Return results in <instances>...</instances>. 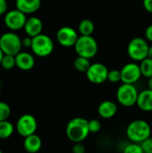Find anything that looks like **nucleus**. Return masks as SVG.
Returning a JSON list of instances; mask_svg holds the SVG:
<instances>
[{
	"label": "nucleus",
	"mask_w": 152,
	"mask_h": 153,
	"mask_svg": "<svg viewBox=\"0 0 152 153\" xmlns=\"http://www.w3.org/2000/svg\"><path fill=\"white\" fill-rule=\"evenodd\" d=\"M89 121L83 117H74L70 120L65 128L67 138L73 143H82L90 134Z\"/></svg>",
	"instance_id": "f257e3e1"
},
{
	"label": "nucleus",
	"mask_w": 152,
	"mask_h": 153,
	"mask_svg": "<svg viewBox=\"0 0 152 153\" xmlns=\"http://www.w3.org/2000/svg\"><path fill=\"white\" fill-rule=\"evenodd\" d=\"M152 130L150 124L142 119H137L131 122L126 128V136L133 142L141 143L151 137Z\"/></svg>",
	"instance_id": "f03ea898"
},
{
	"label": "nucleus",
	"mask_w": 152,
	"mask_h": 153,
	"mask_svg": "<svg viewBox=\"0 0 152 153\" xmlns=\"http://www.w3.org/2000/svg\"><path fill=\"white\" fill-rule=\"evenodd\" d=\"M22 39L14 32H4L0 36V48L4 55L16 56L22 50Z\"/></svg>",
	"instance_id": "7ed1b4c3"
},
{
	"label": "nucleus",
	"mask_w": 152,
	"mask_h": 153,
	"mask_svg": "<svg viewBox=\"0 0 152 153\" xmlns=\"http://www.w3.org/2000/svg\"><path fill=\"white\" fill-rule=\"evenodd\" d=\"M74 49L79 56L90 59L97 55L99 46L92 36H80L74 45Z\"/></svg>",
	"instance_id": "20e7f679"
},
{
	"label": "nucleus",
	"mask_w": 152,
	"mask_h": 153,
	"mask_svg": "<svg viewBox=\"0 0 152 153\" xmlns=\"http://www.w3.org/2000/svg\"><path fill=\"white\" fill-rule=\"evenodd\" d=\"M150 45L146 39L137 37L133 38L127 46L128 56L133 61L141 62L148 57Z\"/></svg>",
	"instance_id": "39448f33"
},
{
	"label": "nucleus",
	"mask_w": 152,
	"mask_h": 153,
	"mask_svg": "<svg viewBox=\"0 0 152 153\" xmlns=\"http://www.w3.org/2000/svg\"><path fill=\"white\" fill-rule=\"evenodd\" d=\"M139 91L134 84L123 83L116 91V100L124 107L130 108L137 103Z\"/></svg>",
	"instance_id": "423d86ee"
},
{
	"label": "nucleus",
	"mask_w": 152,
	"mask_h": 153,
	"mask_svg": "<svg viewBox=\"0 0 152 153\" xmlns=\"http://www.w3.org/2000/svg\"><path fill=\"white\" fill-rule=\"evenodd\" d=\"M31 50L37 56H48L54 50V42L52 39L46 34H39L32 38Z\"/></svg>",
	"instance_id": "0eeeda50"
},
{
	"label": "nucleus",
	"mask_w": 152,
	"mask_h": 153,
	"mask_svg": "<svg viewBox=\"0 0 152 153\" xmlns=\"http://www.w3.org/2000/svg\"><path fill=\"white\" fill-rule=\"evenodd\" d=\"M37 120L35 117L30 114H24L21 116L15 125V129L17 133L24 138L29 135L34 134L37 131Z\"/></svg>",
	"instance_id": "6e6552de"
},
{
	"label": "nucleus",
	"mask_w": 152,
	"mask_h": 153,
	"mask_svg": "<svg viewBox=\"0 0 152 153\" xmlns=\"http://www.w3.org/2000/svg\"><path fill=\"white\" fill-rule=\"evenodd\" d=\"M26 21V14L18 9H13L12 11L6 12L4 18L5 26L12 31L23 29Z\"/></svg>",
	"instance_id": "1a4fd4ad"
},
{
	"label": "nucleus",
	"mask_w": 152,
	"mask_h": 153,
	"mask_svg": "<svg viewBox=\"0 0 152 153\" xmlns=\"http://www.w3.org/2000/svg\"><path fill=\"white\" fill-rule=\"evenodd\" d=\"M109 70L108 67L101 63L91 64L89 69L86 72L87 79L94 84H101L108 81Z\"/></svg>",
	"instance_id": "9d476101"
},
{
	"label": "nucleus",
	"mask_w": 152,
	"mask_h": 153,
	"mask_svg": "<svg viewBox=\"0 0 152 153\" xmlns=\"http://www.w3.org/2000/svg\"><path fill=\"white\" fill-rule=\"evenodd\" d=\"M79 37L77 31L69 26L61 27L56 32V39L58 43L65 48L74 47Z\"/></svg>",
	"instance_id": "9b49d317"
},
{
	"label": "nucleus",
	"mask_w": 152,
	"mask_h": 153,
	"mask_svg": "<svg viewBox=\"0 0 152 153\" xmlns=\"http://www.w3.org/2000/svg\"><path fill=\"white\" fill-rule=\"evenodd\" d=\"M120 71L121 82H123V83L134 84L142 76L140 65H137L136 63H128L125 65Z\"/></svg>",
	"instance_id": "f8f14e48"
},
{
	"label": "nucleus",
	"mask_w": 152,
	"mask_h": 153,
	"mask_svg": "<svg viewBox=\"0 0 152 153\" xmlns=\"http://www.w3.org/2000/svg\"><path fill=\"white\" fill-rule=\"evenodd\" d=\"M23 29L27 36H30L31 38L36 37L41 34L42 32V30H43L42 21L39 17H36V16H31L30 18H27V21L25 22Z\"/></svg>",
	"instance_id": "ddd939ff"
},
{
	"label": "nucleus",
	"mask_w": 152,
	"mask_h": 153,
	"mask_svg": "<svg viewBox=\"0 0 152 153\" xmlns=\"http://www.w3.org/2000/svg\"><path fill=\"white\" fill-rule=\"evenodd\" d=\"M16 66L22 71H30L35 65V58L29 52L21 51L15 56Z\"/></svg>",
	"instance_id": "4468645a"
},
{
	"label": "nucleus",
	"mask_w": 152,
	"mask_h": 153,
	"mask_svg": "<svg viewBox=\"0 0 152 153\" xmlns=\"http://www.w3.org/2000/svg\"><path fill=\"white\" fill-rule=\"evenodd\" d=\"M41 5V0H16V9L25 14H30L37 12Z\"/></svg>",
	"instance_id": "2eb2a0df"
},
{
	"label": "nucleus",
	"mask_w": 152,
	"mask_h": 153,
	"mask_svg": "<svg viewBox=\"0 0 152 153\" xmlns=\"http://www.w3.org/2000/svg\"><path fill=\"white\" fill-rule=\"evenodd\" d=\"M117 112V105L112 100H104L98 107L99 117L105 119L112 118Z\"/></svg>",
	"instance_id": "dca6fc26"
},
{
	"label": "nucleus",
	"mask_w": 152,
	"mask_h": 153,
	"mask_svg": "<svg viewBox=\"0 0 152 153\" xmlns=\"http://www.w3.org/2000/svg\"><path fill=\"white\" fill-rule=\"evenodd\" d=\"M136 105L138 108L144 112L152 111V91L146 89L139 92Z\"/></svg>",
	"instance_id": "f3484780"
},
{
	"label": "nucleus",
	"mask_w": 152,
	"mask_h": 153,
	"mask_svg": "<svg viewBox=\"0 0 152 153\" xmlns=\"http://www.w3.org/2000/svg\"><path fill=\"white\" fill-rule=\"evenodd\" d=\"M23 147L25 151L29 153L39 152L42 147V141L41 138L37 135L36 134L29 135L24 138L23 141Z\"/></svg>",
	"instance_id": "a211bd4d"
},
{
	"label": "nucleus",
	"mask_w": 152,
	"mask_h": 153,
	"mask_svg": "<svg viewBox=\"0 0 152 153\" xmlns=\"http://www.w3.org/2000/svg\"><path fill=\"white\" fill-rule=\"evenodd\" d=\"M78 30L81 36H91L95 30L94 22L90 19H83L78 25Z\"/></svg>",
	"instance_id": "6ab92c4d"
},
{
	"label": "nucleus",
	"mask_w": 152,
	"mask_h": 153,
	"mask_svg": "<svg viewBox=\"0 0 152 153\" xmlns=\"http://www.w3.org/2000/svg\"><path fill=\"white\" fill-rule=\"evenodd\" d=\"M13 131H14V126L10 121L4 120L0 122V139L2 140L8 139L13 135Z\"/></svg>",
	"instance_id": "aec40b11"
},
{
	"label": "nucleus",
	"mask_w": 152,
	"mask_h": 153,
	"mask_svg": "<svg viewBox=\"0 0 152 153\" xmlns=\"http://www.w3.org/2000/svg\"><path fill=\"white\" fill-rule=\"evenodd\" d=\"M90 59L86 58V57H82V56H77L74 61H73V66L74 68L81 73H86L87 70L89 69V67L90 66Z\"/></svg>",
	"instance_id": "412c9836"
},
{
	"label": "nucleus",
	"mask_w": 152,
	"mask_h": 153,
	"mask_svg": "<svg viewBox=\"0 0 152 153\" xmlns=\"http://www.w3.org/2000/svg\"><path fill=\"white\" fill-rule=\"evenodd\" d=\"M140 68L142 72V75L146 78H151L152 76V59L150 57L145 58L144 60L141 61Z\"/></svg>",
	"instance_id": "4be33fe9"
},
{
	"label": "nucleus",
	"mask_w": 152,
	"mask_h": 153,
	"mask_svg": "<svg viewBox=\"0 0 152 153\" xmlns=\"http://www.w3.org/2000/svg\"><path fill=\"white\" fill-rule=\"evenodd\" d=\"M0 65L5 69V70H11L13 67L16 66V62H15V56H11V55H4L3 56V59L1 61Z\"/></svg>",
	"instance_id": "5701e85b"
},
{
	"label": "nucleus",
	"mask_w": 152,
	"mask_h": 153,
	"mask_svg": "<svg viewBox=\"0 0 152 153\" xmlns=\"http://www.w3.org/2000/svg\"><path fill=\"white\" fill-rule=\"evenodd\" d=\"M11 115L10 106L4 101H0V122L4 120H8Z\"/></svg>",
	"instance_id": "b1692460"
},
{
	"label": "nucleus",
	"mask_w": 152,
	"mask_h": 153,
	"mask_svg": "<svg viewBox=\"0 0 152 153\" xmlns=\"http://www.w3.org/2000/svg\"><path fill=\"white\" fill-rule=\"evenodd\" d=\"M123 153H144L143 150L141 146V143H131L129 144H127L124 150Z\"/></svg>",
	"instance_id": "393cba45"
},
{
	"label": "nucleus",
	"mask_w": 152,
	"mask_h": 153,
	"mask_svg": "<svg viewBox=\"0 0 152 153\" xmlns=\"http://www.w3.org/2000/svg\"><path fill=\"white\" fill-rule=\"evenodd\" d=\"M108 81L112 83H116L121 82V71L117 69L109 70L108 75Z\"/></svg>",
	"instance_id": "a878e982"
},
{
	"label": "nucleus",
	"mask_w": 152,
	"mask_h": 153,
	"mask_svg": "<svg viewBox=\"0 0 152 153\" xmlns=\"http://www.w3.org/2000/svg\"><path fill=\"white\" fill-rule=\"evenodd\" d=\"M89 130L90 134H97L101 130V122L99 119H91L89 120Z\"/></svg>",
	"instance_id": "bb28decb"
},
{
	"label": "nucleus",
	"mask_w": 152,
	"mask_h": 153,
	"mask_svg": "<svg viewBox=\"0 0 152 153\" xmlns=\"http://www.w3.org/2000/svg\"><path fill=\"white\" fill-rule=\"evenodd\" d=\"M141 146L144 153H152V137H149L141 143Z\"/></svg>",
	"instance_id": "cd10ccee"
},
{
	"label": "nucleus",
	"mask_w": 152,
	"mask_h": 153,
	"mask_svg": "<svg viewBox=\"0 0 152 153\" xmlns=\"http://www.w3.org/2000/svg\"><path fill=\"white\" fill-rule=\"evenodd\" d=\"M73 153H86L84 145L82 143H74V145L72 148Z\"/></svg>",
	"instance_id": "c85d7f7f"
},
{
	"label": "nucleus",
	"mask_w": 152,
	"mask_h": 153,
	"mask_svg": "<svg viewBox=\"0 0 152 153\" xmlns=\"http://www.w3.org/2000/svg\"><path fill=\"white\" fill-rule=\"evenodd\" d=\"M22 47L25 48H31V44H32V38L30 36H27L26 38L22 39Z\"/></svg>",
	"instance_id": "c756f323"
},
{
	"label": "nucleus",
	"mask_w": 152,
	"mask_h": 153,
	"mask_svg": "<svg viewBox=\"0 0 152 153\" xmlns=\"http://www.w3.org/2000/svg\"><path fill=\"white\" fill-rule=\"evenodd\" d=\"M7 11V2L6 0H0V16L5 14Z\"/></svg>",
	"instance_id": "7c9ffc66"
},
{
	"label": "nucleus",
	"mask_w": 152,
	"mask_h": 153,
	"mask_svg": "<svg viewBox=\"0 0 152 153\" xmlns=\"http://www.w3.org/2000/svg\"><path fill=\"white\" fill-rule=\"evenodd\" d=\"M145 39L148 41L152 42V24L148 26L145 30Z\"/></svg>",
	"instance_id": "2f4dec72"
},
{
	"label": "nucleus",
	"mask_w": 152,
	"mask_h": 153,
	"mask_svg": "<svg viewBox=\"0 0 152 153\" xmlns=\"http://www.w3.org/2000/svg\"><path fill=\"white\" fill-rule=\"evenodd\" d=\"M143 7L147 12L152 13V0H143Z\"/></svg>",
	"instance_id": "473e14b6"
},
{
	"label": "nucleus",
	"mask_w": 152,
	"mask_h": 153,
	"mask_svg": "<svg viewBox=\"0 0 152 153\" xmlns=\"http://www.w3.org/2000/svg\"><path fill=\"white\" fill-rule=\"evenodd\" d=\"M148 89L152 91V76L151 78H149V80H148Z\"/></svg>",
	"instance_id": "72a5a7b5"
},
{
	"label": "nucleus",
	"mask_w": 152,
	"mask_h": 153,
	"mask_svg": "<svg viewBox=\"0 0 152 153\" xmlns=\"http://www.w3.org/2000/svg\"><path fill=\"white\" fill-rule=\"evenodd\" d=\"M148 57H150V58L152 59V46H150L149 52H148Z\"/></svg>",
	"instance_id": "f704fd0d"
},
{
	"label": "nucleus",
	"mask_w": 152,
	"mask_h": 153,
	"mask_svg": "<svg viewBox=\"0 0 152 153\" xmlns=\"http://www.w3.org/2000/svg\"><path fill=\"white\" fill-rule=\"evenodd\" d=\"M4 56V52L2 51V49L0 48V64H1V61H2V59H3V56Z\"/></svg>",
	"instance_id": "c9c22d12"
},
{
	"label": "nucleus",
	"mask_w": 152,
	"mask_h": 153,
	"mask_svg": "<svg viewBox=\"0 0 152 153\" xmlns=\"http://www.w3.org/2000/svg\"><path fill=\"white\" fill-rule=\"evenodd\" d=\"M0 153H3V152H2V150L0 149Z\"/></svg>",
	"instance_id": "e433bc0d"
},
{
	"label": "nucleus",
	"mask_w": 152,
	"mask_h": 153,
	"mask_svg": "<svg viewBox=\"0 0 152 153\" xmlns=\"http://www.w3.org/2000/svg\"><path fill=\"white\" fill-rule=\"evenodd\" d=\"M0 89H1V82H0Z\"/></svg>",
	"instance_id": "4c0bfd02"
}]
</instances>
